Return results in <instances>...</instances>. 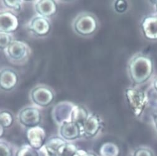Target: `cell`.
Listing matches in <instances>:
<instances>
[{
  "label": "cell",
  "instance_id": "cell-4",
  "mask_svg": "<svg viewBox=\"0 0 157 156\" xmlns=\"http://www.w3.org/2000/svg\"><path fill=\"white\" fill-rule=\"evenodd\" d=\"M26 138L31 147L39 150L45 143V130L39 125L29 128L26 131Z\"/></svg>",
  "mask_w": 157,
  "mask_h": 156
},
{
  "label": "cell",
  "instance_id": "cell-29",
  "mask_svg": "<svg viewBox=\"0 0 157 156\" xmlns=\"http://www.w3.org/2000/svg\"><path fill=\"white\" fill-rule=\"evenodd\" d=\"M5 132V128L0 124V138H2Z\"/></svg>",
  "mask_w": 157,
  "mask_h": 156
},
{
  "label": "cell",
  "instance_id": "cell-23",
  "mask_svg": "<svg viewBox=\"0 0 157 156\" xmlns=\"http://www.w3.org/2000/svg\"><path fill=\"white\" fill-rule=\"evenodd\" d=\"M12 155L10 147L5 143L0 142V156H12Z\"/></svg>",
  "mask_w": 157,
  "mask_h": 156
},
{
  "label": "cell",
  "instance_id": "cell-12",
  "mask_svg": "<svg viewBox=\"0 0 157 156\" xmlns=\"http://www.w3.org/2000/svg\"><path fill=\"white\" fill-rule=\"evenodd\" d=\"M36 12L44 17H48L54 15L57 10V4L52 0H42L36 3Z\"/></svg>",
  "mask_w": 157,
  "mask_h": 156
},
{
  "label": "cell",
  "instance_id": "cell-5",
  "mask_svg": "<svg viewBox=\"0 0 157 156\" xmlns=\"http://www.w3.org/2000/svg\"><path fill=\"white\" fill-rule=\"evenodd\" d=\"M19 122L25 127L38 126L41 121L40 110L35 107H25L19 114Z\"/></svg>",
  "mask_w": 157,
  "mask_h": 156
},
{
  "label": "cell",
  "instance_id": "cell-24",
  "mask_svg": "<svg viewBox=\"0 0 157 156\" xmlns=\"http://www.w3.org/2000/svg\"><path fill=\"white\" fill-rule=\"evenodd\" d=\"M4 4L8 8L14 9L16 11H19L21 9V1H3Z\"/></svg>",
  "mask_w": 157,
  "mask_h": 156
},
{
  "label": "cell",
  "instance_id": "cell-19",
  "mask_svg": "<svg viewBox=\"0 0 157 156\" xmlns=\"http://www.w3.org/2000/svg\"><path fill=\"white\" fill-rule=\"evenodd\" d=\"M77 147L73 144L66 143L57 151V156H74Z\"/></svg>",
  "mask_w": 157,
  "mask_h": 156
},
{
  "label": "cell",
  "instance_id": "cell-6",
  "mask_svg": "<svg viewBox=\"0 0 157 156\" xmlns=\"http://www.w3.org/2000/svg\"><path fill=\"white\" fill-rule=\"evenodd\" d=\"M97 28L96 19L91 15L85 14L80 16L75 22V29L78 33L83 35L93 34Z\"/></svg>",
  "mask_w": 157,
  "mask_h": 156
},
{
  "label": "cell",
  "instance_id": "cell-31",
  "mask_svg": "<svg viewBox=\"0 0 157 156\" xmlns=\"http://www.w3.org/2000/svg\"><path fill=\"white\" fill-rule=\"evenodd\" d=\"M154 87H155V89L157 91V78L155 80V81L154 82Z\"/></svg>",
  "mask_w": 157,
  "mask_h": 156
},
{
  "label": "cell",
  "instance_id": "cell-16",
  "mask_svg": "<svg viewBox=\"0 0 157 156\" xmlns=\"http://www.w3.org/2000/svg\"><path fill=\"white\" fill-rule=\"evenodd\" d=\"M87 118L88 113L85 109L78 106H75L73 107L71 115V122L77 124L80 128H82L83 123Z\"/></svg>",
  "mask_w": 157,
  "mask_h": 156
},
{
  "label": "cell",
  "instance_id": "cell-18",
  "mask_svg": "<svg viewBox=\"0 0 157 156\" xmlns=\"http://www.w3.org/2000/svg\"><path fill=\"white\" fill-rule=\"evenodd\" d=\"M66 142L64 139H63L61 138L56 136L49 138L48 140L45 141L44 145L50 149H51L52 150L56 152L57 154L58 150Z\"/></svg>",
  "mask_w": 157,
  "mask_h": 156
},
{
  "label": "cell",
  "instance_id": "cell-27",
  "mask_svg": "<svg viewBox=\"0 0 157 156\" xmlns=\"http://www.w3.org/2000/svg\"><path fill=\"white\" fill-rule=\"evenodd\" d=\"M74 156H96V155L93 153H90L82 149H77L76 154H75Z\"/></svg>",
  "mask_w": 157,
  "mask_h": 156
},
{
  "label": "cell",
  "instance_id": "cell-30",
  "mask_svg": "<svg viewBox=\"0 0 157 156\" xmlns=\"http://www.w3.org/2000/svg\"><path fill=\"white\" fill-rule=\"evenodd\" d=\"M153 120H154V123L155 124V126H156V128L157 129V114H155L154 116H153Z\"/></svg>",
  "mask_w": 157,
  "mask_h": 156
},
{
  "label": "cell",
  "instance_id": "cell-20",
  "mask_svg": "<svg viewBox=\"0 0 157 156\" xmlns=\"http://www.w3.org/2000/svg\"><path fill=\"white\" fill-rule=\"evenodd\" d=\"M14 121V118L11 112L7 110L0 112V124L5 128L10 127Z\"/></svg>",
  "mask_w": 157,
  "mask_h": 156
},
{
  "label": "cell",
  "instance_id": "cell-8",
  "mask_svg": "<svg viewBox=\"0 0 157 156\" xmlns=\"http://www.w3.org/2000/svg\"><path fill=\"white\" fill-rule=\"evenodd\" d=\"M75 106L70 102H63L56 106L52 109V115L54 120L58 123L68 122V119L71 121V115Z\"/></svg>",
  "mask_w": 157,
  "mask_h": 156
},
{
  "label": "cell",
  "instance_id": "cell-14",
  "mask_svg": "<svg viewBox=\"0 0 157 156\" xmlns=\"http://www.w3.org/2000/svg\"><path fill=\"white\" fill-rule=\"evenodd\" d=\"M142 29L147 38L151 40L157 39V17H146L142 22Z\"/></svg>",
  "mask_w": 157,
  "mask_h": 156
},
{
  "label": "cell",
  "instance_id": "cell-25",
  "mask_svg": "<svg viewBox=\"0 0 157 156\" xmlns=\"http://www.w3.org/2000/svg\"><path fill=\"white\" fill-rule=\"evenodd\" d=\"M39 156H57L56 152L52 150L45 145H44L40 149H39Z\"/></svg>",
  "mask_w": 157,
  "mask_h": 156
},
{
  "label": "cell",
  "instance_id": "cell-22",
  "mask_svg": "<svg viewBox=\"0 0 157 156\" xmlns=\"http://www.w3.org/2000/svg\"><path fill=\"white\" fill-rule=\"evenodd\" d=\"M12 41V37L9 34L0 32V50L6 49Z\"/></svg>",
  "mask_w": 157,
  "mask_h": 156
},
{
  "label": "cell",
  "instance_id": "cell-10",
  "mask_svg": "<svg viewBox=\"0 0 157 156\" xmlns=\"http://www.w3.org/2000/svg\"><path fill=\"white\" fill-rule=\"evenodd\" d=\"M6 50L8 56L14 60H22L29 54L28 45L21 40L12 41Z\"/></svg>",
  "mask_w": 157,
  "mask_h": 156
},
{
  "label": "cell",
  "instance_id": "cell-1",
  "mask_svg": "<svg viewBox=\"0 0 157 156\" xmlns=\"http://www.w3.org/2000/svg\"><path fill=\"white\" fill-rule=\"evenodd\" d=\"M153 71L151 60L144 55H139L133 59L129 65V73L132 81L136 84L145 82Z\"/></svg>",
  "mask_w": 157,
  "mask_h": 156
},
{
  "label": "cell",
  "instance_id": "cell-17",
  "mask_svg": "<svg viewBox=\"0 0 157 156\" xmlns=\"http://www.w3.org/2000/svg\"><path fill=\"white\" fill-rule=\"evenodd\" d=\"M100 154L102 156H117L119 148L113 143H107L101 146Z\"/></svg>",
  "mask_w": 157,
  "mask_h": 156
},
{
  "label": "cell",
  "instance_id": "cell-32",
  "mask_svg": "<svg viewBox=\"0 0 157 156\" xmlns=\"http://www.w3.org/2000/svg\"><path fill=\"white\" fill-rule=\"evenodd\" d=\"M156 7H157V6H156Z\"/></svg>",
  "mask_w": 157,
  "mask_h": 156
},
{
  "label": "cell",
  "instance_id": "cell-11",
  "mask_svg": "<svg viewBox=\"0 0 157 156\" xmlns=\"http://www.w3.org/2000/svg\"><path fill=\"white\" fill-rule=\"evenodd\" d=\"M50 24L48 19L42 16H37L32 19L29 29L38 36H45L50 31Z\"/></svg>",
  "mask_w": 157,
  "mask_h": 156
},
{
  "label": "cell",
  "instance_id": "cell-15",
  "mask_svg": "<svg viewBox=\"0 0 157 156\" xmlns=\"http://www.w3.org/2000/svg\"><path fill=\"white\" fill-rule=\"evenodd\" d=\"M100 128V123L96 116H91L86 119L82 126L84 134L88 137H93L98 132Z\"/></svg>",
  "mask_w": 157,
  "mask_h": 156
},
{
  "label": "cell",
  "instance_id": "cell-3",
  "mask_svg": "<svg viewBox=\"0 0 157 156\" xmlns=\"http://www.w3.org/2000/svg\"><path fill=\"white\" fill-rule=\"evenodd\" d=\"M126 96L134 113L136 116H139L145 106V95L137 89H128L126 91Z\"/></svg>",
  "mask_w": 157,
  "mask_h": 156
},
{
  "label": "cell",
  "instance_id": "cell-13",
  "mask_svg": "<svg viewBox=\"0 0 157 156\" xmlns=\"http://www.w3.org/2000/svg\"><path fill=\"white\" fill-rule=\"evenodd\" d=\"M60 132L61 136L65 139L73 140L80 136L81 128L77 124L68 121L62 124Z\"/></svg>",
  "mask_w": 157,
  "mask_h": 156
},
{
  "label": "cell",
  "instance_id": "cell-2",
  "mask_svg": "<svg viewBox=\"0 0 157 156\" xmlns=\"http://www.w3.org/2000/svg\"><path fill=\"white\" fill-rule=\"evenodd\" d=\"M31 99L36 105L47 107L54 100V94L48 87L40 86L34 88L31 94Z\"/></svg>",
  "mask_w": 157,
  "mask_h": 156
},
{
  "label": "cell",
  "instance_id": "cell-9",
  "mask_svg": "<svg viewBox=\"0 0 157 156\" xmlns=\"http://www.w3.org/2000/svg\"><path fill=\"white\" fill-rule=\"evenodd\" d=\"M19 77L17 72L12 69L5 68L0 71V89L10 91L17 85Z\"/></svg>",
  "mask_w": 157,
  "mask_h": 156
},
{
  "label": "cell",
  "instance_id": "cell-21",
  "mask_svg": "<svg viewBox=\"0 0 157 156\" xmlns=\"http://www.w3.org/2000/svg\"><path fill=\"white\" fill-rule=\"evenodd\" d=\"M16 156H39L37 150L30 146H24L17 152Z\"/></svg>",
  "mask_w": 157,
  "mask_h": 156
},
{
  "label": "cell",
  "instance_id": "cell-26",
  "mask_svg": "<svg viewBox=\"0 0 157 156\" xmlns=\"http://www.w3.org/2000/svg\"><path fill=\"white\" fill-rule=\"evenodd\" d=\"M134 156H153L152 152L147 149H137Z\"/></svg>",
  "mask_w": 157,
  "mask_h": 156
},
{
  "label": "cell",
  "instance_id": "cell-28",
  "mask_svg": "<svg viewBox=\"0 0 157 156\" xmlns=\"http://www.w3.org/2000/svg\"><path fill=\"white\" fill-rule=\"evenodd\" d=\"M126 3L123 1H120L116 3V8L119 12H123L126 9Z\"/></svg>",
  "mask_w": 157,
  "mask_h": 156
},
{
  "label": "cell",
  "instance_id": "cell-7",
  "mask_svg": "<svg viewBox=\"0 0 157 156\" xmlns=\"http://www.w3.org/2000/svg\"><path fill=\"white\" fill-rule=\"evenodd\" d=\"M19 25V19L13 12L6 11L0 13V32H14L18 29Z\"/></svg>",
  "mask_w": 157,
  "mask_h": 156
}]
</instances>
